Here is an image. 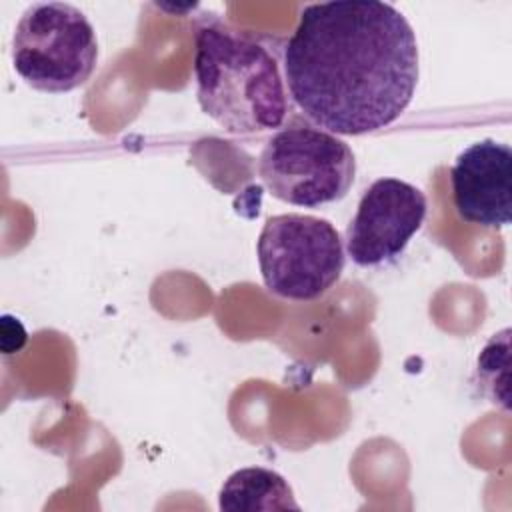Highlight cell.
<instances>
[{
    "instance_id": "277c9868",
    "label": "cell",
    "mask_w": 512,
    "mask_h": 512,
    "mask_svg": "<svg viewBox=\"0 0 512 512\" xmlns=\"http://www.w3.org/2000/svg\"><path fill=\"white\" fill-rule=\"evenodd\" d=\"M264 286L294 302L316 300L342 276L346 254L336 226L312 214L266 218L256 242Z\"/></svg>"
},
{
    "instance_id": "ba28073f",
    "label": "cell",
    "mask_w": 512,
    "mask_h": 512,
    "mask_svg": "<svg viewBox=\"0 0 512 512\" xmlns=\"http://www.w3.org/2000/svg\"><path fill=\"white\" fill-rule=\"evenodd\" d=\"M218 508L226 512L300 510L284 476L262 466L232 472L218 492Z\"/></svg>"
},
{
    "instance_id": "9c48e42d",
    "label": "cell",
    "mask_w": 512,
    "mask_h": 512,
    "mask_svg": "<svg viewBox=\"0 0 512 512\" xmlns=\"http://www.w3.org/2000/svg\"><path fill=\"white\" fill-rule=\"evenodd\" d=\"M508 336V328L494 334L480 350L476 362V382L480 392L504 410H508V384L498 378V370L508 372Z\"/></svg>"
},
{
    "instance_id": "6da1fadb",
    "label": "cell",
    "mask_w": 512,
    "mask_h": 512,
    "mask_svg": "<svg viewBox=\"0 0 512 512\" xmlns=\"http://www.w3.org/2000/svg\"><path fill=\"white\" fill-rule=\"evenodd\" d=\"M416 34L380 0L308 4L284 46V74L300 112L336 136L396 122L420 74Z\"/></svg>"
},
{
    "instance_id": "5b68a950",
    "label": "cell",
    "mask_w": 512,
    "mask_h": 512,
    "mask_svg": "<svg viewBox=\"0 0 512 512\" xmlns=\"http://www.w3.org/2000/svg\"><path fill=\"white\" fill-rule=\"evenodd\" d=\"M266 190L292 206L318 208L342 200L354 184L352 148L322 128L290 126L272 134L258 158Z\"/></svg>"
},
{
    "instance_id": "8992f818",
    "label": "cell",
    "mask_w": 512,
    "mask_h": 512,
    "mask_svg": "<svg viewBox=\"0 0 512 512\" xmlns=\"http://www.w3.org/2000/svg\"><path fill=\"white\" fill-rule=\"evenodd\" d=\"M428 202L420 188L400 178H378L362 194L346 226V254L360 268L396 260L422 228Z\"/></svg>"
},
{
    "instance_id": "3957f363",
    "label": "cell",
    "mask_w": 512,
    "mask_h": 512,
    "mask_svg": "<svg viewBox=\"0 0 512 512\" xmlns=\"http://www.w3.org/2000/svg\"><path fill=\"white\" fill-rule=\"evenodd\" d=\"M12 66L34 90L62 94L80 88L98 66L96 30L66 2L28 6L12 34Z\"/></svg>"
},
{
    "instance_id": "7a4b0ae2",
    "label": "cell",
    "mask_w": 512,
    "mask_h": 512,
    "mask_svg": "<svg viewBox=\"0 0 512 512\" xmlns=\"http://www.w3.org/2000/svg\"><path fill=\"white\" fill-rule=\"evenodd\" d=\"M196 98L204 114L230 134L282 126L288 100L274 54L256 38L208 24L194 34Z\"/></svg>"
},
{
    "instance_id": "52a82bcc",
    "label": "cell",
    "mask_w": 512,
    "mask_h": 512,
    "mask_svg": "<svg viewBox=\"0 0 512 512\" xmlns=\"http://www.w3.org/2000/svg\"><path fill=\"white\" fill-rule=\"evenodd\" d=\"M450 186L456 214L482 228H506L512 220V150L484 138L464 148L452 168Z\"/></svg>"
}]
</instances>
